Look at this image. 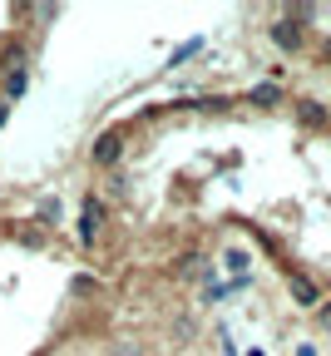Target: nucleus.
Instances as JSON below:
<instances>
[{
	"mask_svg": "<svg viewBox=\"0 0 331 356\" xmlns=\"http://www.w3.org/2000/svg\"><path fill=\"white\" fill-rule=\"evenodd\" d=\"M124 144H129V134L124 129H104L99 139H94V149H89V159L99 163V168H114L119 159H124Z\"/></svg>",
	"mask_w": 331,
	"mask_h": 356,
	"instance_id": "1",
	"label": "nucleus"
},
{
	"mask_svg": "<svg viewBox=\"0 0 331 356\" xmlns=\"http://www.w3.org/2000/svg\"><path fill=\"white\" fill-rule=\"evenodd\" d=\"M99 222H104L99 198H94V193H84V198H79V243H84V248H94V243H99Z\"/></svg>",
	"mask_w": 331,
	"mask_h": 356,
	"instance_id": "2",
	"label": "nucleus"
},
{
	"mask_svg": "<svg viewBox=\"0 0 331 356\" xmlns=\"http://www.w3.org/2000/svg\"><path fill=\"white\" fill-rule=\"evenodd\" d=\"M272 40H277V50H302L307 44V35H302V20H297V10H282V20L272 25Z\"/></svg>",
	"mask_w": 331,
	"mask_h": 356,
	"instance_id": "3",
	"label": "nucleus"
},
{
	"mask_svg": "<svg viewBox=\"0 0 331 356\" xmlns=\"http://www.w3.org/2000/svg\"><path fill=\"white\" fill-rule=\"evenodd\" d=\"M287 292H292L297 307H321V287L312 277H302V273H287Z\"/></svg>",
	"mask_w": 331,
	"mask_h": 356,
	"instance_id": "4",
	"label": "nucleus"
},
{
	"mask_svg": "<svg viewBox=\"0 0 331 356\" xmlns=\"http://www.w3.org/2000/svg\"><path fill=\"white\" fill-rule=\"evenodd\" d=\"M292 109H297V119H302L307 129H331V109H326V104H316V99H297Z\"/></svg>",
	"mask_w": 331,
	"mask_h": 356,
	"instance_id": "5",
	"label": "nucleus"
},
{
	"mask_svg": "<svg viewBox=\"0 0 331 356\" xmlns=\"http://www.w3.org/2000/svg\"><path fill=\"white\" fill-rule=\"evenodd\" d=\"M25 89H30V65H25V70H10V74H6V104H10V99H20Z\"/></svg>",
	"mask_w": 331,
	"mask_h": 356,
	"instance_id": "6",
	"label": "nucleus"
},
{
	"mask_svg": "<svg viewBox=\"0 0 331 356\" xmlns=\"http://www.w3.org/2000/svg\"><path fill=\"white\" fill-rule=\"evenodd\" d=\"M248 99H252L257 109H272V104H282V89H277V84H257Z\"/></svg>",
	"mask_w": 331,
	"mask_h": 356,
	"instance_id": "7",
	"label": "nucleus"
},
{
	"mask_svg": "<svg viewBox=\"0 0 331 356\" xmlns=\"http://www.w3.org/2000/svg\"><path fill=\"white\" fill-rule=\"evenodd\" d=\"M223 262H227V267H232V273H238V277H243V273H248V262H252V257H248L243 248H227V252H223Z\"/></svg>",
	"mask_w": 331,
	"mask_h": 356,
	"instance_id": "8",
	"label": "nucleus"
},
{
	"mask_svg": "<svg viewBox=\"0 0 331 356\" xmlns=\"http://www.w3.org/2000/svg\"><path fill=\"white\" fill-rule=\"evenodd\" d=\"M316 327H321V332H331V302H321V307H316Z\"/></svg>",
	"mask_w": 331,
	"mask_h": 356,
	"instance_id": "9",
	"label": "nucleus"
},
{
	"mask_svg": "<svg viewBox=\"0 0 331 356\" xmlns=\"http://www.w3.org/2000/svg\"><path fill=\"white\" fill-rule=\"evenodd\" d=\"M40 213H45V222H55V218H60V203H55V198H45V203H40Z\"/></svg>",
	"mask_w": 331,
	"mask_h": 356,
	"instance_id": "10",
	"label": "nucleus"
},
{
	"mask_svg": "<svg viewBox=\"0 0 331 356\" xmlns=\"http://www.w3.org/2000/svg\"><path fill=\"white\" fill-rule=\"evenodd\" d=\"M109 356H144V351H138V346H134V341H119V346H114V351H109Z\"/></svg>",
	"mask_w": 331,
	"mask_h": 356,
	"instance_id": "11",
	"label": "nucleus"
},
{
	"mask_svg": "<svg viewBox=\"0 0 331 356\" xmlns=\"http://www.w3.org/2000/svg\"><path fill=\"white\" fill-rule=\"evenodd\" d=\"M316 60H321V65H331V40H326L321 50H316Z\"/></svg>",
	"mask_w": 331,
	"mask_h": 356,
	"instance_id": "12",
	"label": "nucleus"
},
{
	"mask_svg": "<svg viewBox=\"0 0 331 356\" xmlns=\"http://www.w3.org/2000/svg\"><path fill=\"white\" fill-rule=\"evenodd\" d=\"M297 356H316V346H297Z\"/></svg>",
	"mask_w": 331,
	"mask_h": 356,
	"instance_id": "13",
	"label": "nucleus"
}]
</instances>
